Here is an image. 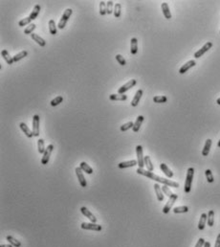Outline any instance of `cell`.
Masks as SVG:
<instances>
[{
    "mask_svg": "<svg viewBox=\"0 0 220 247\" xmlns=\"http://www.w3.org/2000/svg\"><path fill=\"white\" fill-rule=\"evenodd\" d=\"M136 172L138 175H144V176H146L148 177L149 179H152V180H154L158 183H162L164 185H167L168 187H173V188H178L179 187V184L175 181H171L170 179H167V178H163V177H160L156 175H154L152 172H149V171H145L144 169H140L138 168Z\"/></svg>",
    "mask_w": 220,
    "mask_h": 247,
    "instance_id": "6da1fadb",
    "label": "cell"
},
{
    "mask_svg": "<svg viewBox=\"0 0 220 247\" xmlns=\"http://www.w3.org/2000/svg\"><path fill=\"white\" fill-rule=\"evenodd\" d=\"M193 175H194V169L193 168H189L188 172H187V177H186V181H185V188H184L185 193L188 194L190 192Z\"/></svg>",
    "mask_w": 220,
    "mask_h": 247,
    "instance_id": "7a4b0ae2",
    "label": "cell"
},
{
    "mask_svg": "<svg viewBox=\"0 0 220 247\" xmlns=\"http://www.w3.org/2000/svg\"><path fill=\"white\" fill-rule=\"evenodd\" d=\"M73 13V11L72 9H66L64 11V13L62 14V16H61V18H60V21H59V23L58 25V28H59V29H64V27L67 23V21H68V19L70 18V16Z\"/></svg>",
    "mask_w": 220,
    "mask_h": 247,
    "instance_id": "3957f363",
    "label": "cell"
},
{
    "mask_svg": "<svg viewBox=\"0 0 220 247\" xmlns=\"http://www.w3.org/2000/svg\"><path fill=\"white\" fill-rule=\"evenodd\" d=\"M53 150H54V146L52 144L47 146V148H46V149H45L43 156L41 158V164L42 165H47L48 164V162L50 160V156H51V154H52Z\"/></svg>",
    "mask_w": 220,
    "mask_h": 247,
    "instance_id": "277c9868",
    "label": "cell"
},
{
    "mask_svg": "<svg viewBox=\"0 0 220 247\" xmlns=\"http://www.w3.org/2000/svg\"><path fill=\"white\" fill-rule=\"evenodd\" d=\"M81 229L83 230H91V231H101V229H103V227H101V225H99V224L97 223H87V222H82L81 223Z\"/></svg>",
    "mask_w": 220,
    "mask_h": 247,
    "instance_id": "5b68a950",
    "label": "cell"
},
{
    "mask_svg": "<svg viewBox=\"0 0 220 247\" xmlns=\"http://www.w3.org/2000/svg\"><path fill=\"white\" fill-rule=\"evenodd\" d=\"M136 154H137V162H138L139 168L140 169H144V166H145L144 158L145 157L143 156V147L142 146H137L136 147Z\"/></svg>",
    "mask_w": 220,
    "mask_h": 247,
    "instance_id": "8992f818",
    "label": "cell"
},
{
    "mask_svg": "<svg viewBox=\"0 0 220 247\" xmlns=\"http://www.w3.org/2000/svg\"><path fill=\"white\" fill-rule=\"evenodd\" d=\"M177 198H178V195L175 194H173L171 196L170 199H168V201L167 202V204L163 208V213H164V214H167V213L171 210V207L173 206L174 203H175V201L177 200Z\"/></svg>",
    "mask_w": 220,
    "mask_h": 247,
    "instance_id": "52a82bcc",
    "label": "cell"
},
{
    "mask_svg": "<svg viewBox=\"0 0 220 247\" xmlns=\"http://www.w3.org/2000/svg\"><path fill=\"white\" fill-rule=\"evenodd\" d=\"M136 83H137L136 80H130L129 82H127L126 85H122L119 89H118V94H125L127 90H129L130 88L136 85Z\"/></svg>",
    "mask_w": 220,
    "mask_h": 247,
    "instance_id": "ba28073f",
    "label": "cell"
},
{
    "mask_svg": "<svg viewBox=\"0 0 220 247\" xmlns=\"http://www.w3.org/2000/svg\"><path fill=\"white\" fill-rule=\"evenodd\" d=\"M75 172H76V175H77V177L78 179V182H80L81 186L85 188L87 186V182L85 180V177H84V175H83V172H82L81 169L80 167H77L75 169Z\"/></svg>",
    "mask_w": 220,
    "mask_h": 247,
    "instance_id": "9c48e42d",
    "label": "cell"
},
{
    "mask_svg": "<svg viewBox=\"0 0 220 247\" xmlns=\"http://www.w3.org/2000/svg\"><path fill=\"white\" fill-rule=\"evenodd\" d=\"M212 47V43L210 42V41L207 42V43L205 44V45L203 46L200 50H198V51L194 53V58H195V59H199V58L202 57V56L204 55L206 52H208L209 50H210Z\"/></svg>",
    "mask_w": 220,
    "mask_h": 247,
    "instance_id": "30bf717a",
    "label": "cell"
},
{
    "mask_svg": "<svg viewBox=\"0 0 220 247\" xmlns=\"http://www.w3.org/2000/svg\"><path fill=\"white\" fill-rule=\"evenodd\" d=\"M33 136H39V116L33 115Z\"/></svg>",
    "mask_w": 220,
    "mask_h": 247,
    "instance_id": "8fae6325",
    "label": "cell"
},
{
    "mask_svg": "<svg viewBox=\"0 0 220 247\" xmlns=\"http://www.w3.org/2000/svg\"><path fill=\"white\" fill-rule=\"evenodd\" d=\"M81 214L85 217H87L88 220L91 221V222H93V223H96L97 222V217H96L91 212H90L86 207H81Z\"/></svg>",
    "mask_w": 220,
    "mask_h": 247,
    "instance_id": "7c38bea8",
    "label": "cell"
},
{
    "mask_svg": "<svg viewBox=\"0 0 220 247\" xmlns=\"http://www.w3.org/2000/svg\"><path fill=\"white\" fill-rule=\"evenodd\" d=\"M195 64H196V63H195V60H193V59H191V60H189L188 63H186L181 68L179 69V73L180 74H185L186 72H187L188 70H190L191 67H193V66H195Z\"/></svg>",
    "mask_w": 220,
    "mask_h": 247,
    "instance_id": "4fadbf2b",
    "label": "cell"
},
{
    "mask_svg": "<svg viewBox=\"0 0 220 247\" xmlns=\"http://www.w3.org/2000/svg\"><path fill=\"white\" fill-rule=\"evenodd\" d=\"M142 96H143V90H142V89H139V90H137L136 93H135L134 98L131 101V105L132 106H137L141 98H142Z\"/></svg>",
    "mask_w": 220,
    "mask_h": 247,
    "instance_id": "5bb4252c",
    "label": "cell"
},
{
    "mask_svg": "<svg viewBox=\"0 0 220 247\" xmlns=\"http://www.w3.org/2000/svg\"><path fill=\"white\" fill-rule=\"evenodd\" d=\"M138 165V162L136 160H130V161H126V162H121L118 167L120 169H126V168H130V167H134Z\"/></svg>",
    "mask_w": 220,
    "mask_h": 247,
    "instance_id": "9a60e30c",
    "label": "cell"
},
{
    "mask_svg": "<svg viewBox=\"0 0 220 247\" xmlns=\"http://www.w3.org/2000/svg\"><path fill=\"white\" fill-rule=\"evenodd\" d=\"M161 7H162V12H163L164 15H165V18L167 19H171V13L170 11V7H168L167 3H166V2L162 3Z\"/></svg>",
    "mask_w": 220,
    "mask_h": 247,
    "instance_id": "2e32d148",
    "label": "cell"
},
{
    "mask_svg": "<svg viewBox=\"0 0 220 247\" xmlns=\"http://www.w3.org/2000/svg\"><path fill=\"white\" fill-rule=\"evenodd\" d=\"M19 127H20V128H21V130L25 133V135H26L28 138H32V137L33 136V131L30 130L29 127H28V126L26 125L25 123H20Z\"/></svg>",
    "mask_w": 220,
    "mask_h": 247,
    "instance_id": "e0dca14e",
    "label": "cell"
},
{
    "mask_svg": "<svg viewBox=\"0 0 220 247\" xmlns=\"http://www.w3.org/2000/svg\"><path fill=\"white\" fill-rule=\"evenodd\" d=\"M143 122H144V116H142V115L138 116V117H137V119H136V122L134 123V126H133L132 130H133L134 132L139 131V130H140L141 126H142Z\"/></svg>",
    "mask_w": 220,
    "mask_h": 247,
    "instance_id": "ac0fdd59",
    "label": "cell"
},
{
    "mask_svg": "<svg viewBox=\"0 0 220 247\" xmlns=\"http://www.w3.org/2000/svg\"><path fill=\"white\" fill-rule=\"evenodd\" d=\"M212 140L211 139H207L206 140V143H205V146H204V149H202V155L203 156H208L209 153H210V149H211V147H212Z\"/></svg>",
    "mask_w": 220,
    "mask_h": 247,
    "instance_id": "d6986e66",
    "label": "cell"
},
{
    "mask_svg": "<svg viewBox=\"0 0 220 247\" xmlns=\"http://www.w3.org/2000/svg\"><path fill=\"white\" fill-rule=\"evenodd\" d=\"M130 52L132 55H136L138 52V41L136 37L131 38L130 40Z\"/></svg>",
    "mask_w": 220,
    "mask_h": 247,
    "instance_id": "ffe728a7",
    "label": "cell"
},
{
    "mask_svg": "<svg viewBox=\"0 0 220 247\" xmlns=\"http://www.w3.org/2000/svg\"><path fill=\"white\" fill-rule=\"evenodd\" d=\"M31 37H32V38L33 39V40H35L39 46H41V47H44L45 45H46V41L44 40V39L42 38V37H39L38 35H37V34H32L31 35Z\"/></svg>",
    "mask_w": 220,
    "mask_h": 247,
    "instance_id": "44dd1931",
    "label": "cell"
},
{
    "mask_svg": "<svg viewBox=\"0 0 220 247\" xmlns=\"http://www.w3.org/2000/svg\"><path fill=\"white\" fill-rule=\"evenodd\" d=\"M160 169L162 170V172L165 173V175L168 177V178H171L173 176V172L170 170V168H168L165 163H162L160 164Z\"/></svg>",
    "mask_w": 220,
    "mask_h": 247,
    "instance_id": "7402d4cb",
    "label": "cell"
},
{
    "mask_svg": "<svg viewBox=\"0 0 220 247\" xmlns=\"http://www.w3.org/2000/svg\"><path fill=\"white\" fill-rule=\"evenodd\" d=\"M154 190H155V193H156V195H157V199L159 201H163L164 200L163 191H162V188L160 187V185L158 183L154 184Z\"/></svg>",
    "mask_w": 220,
    "mask_h": 247,
    "instance_id": "603a6c76",
    "label": "cell"
},
{
    "mask_svg": "<svg viewBox=\"0 0 220 247\" xmlns=\"http://www.w3.org/2000/svg\"><path fill=\"white\" fill-rule=\"evenodd\" d=\"M1 55H2L3 59H5V61H6V63H7L8 64H13V63H14L13 57H11L10 54H9V52L7 51V50H2Z\"/></svg>",
    "mask_w": 220,
    "mask_h": 247,
    "instance_id": "cb8c5ba5",
    "label": "cell"
},
{
    "mask_svg": "<svg viewBox=\"0 0 220 247\" xmlns=\"http://www.w3.org/2000/svg\"><path fill=\"white\" fill-rule=\"evenodd\" d=\"M80 168L81 169L82 172H85L87 175H92L93 173V169L87 164L86 162H81L80 164Z\"/></svg>",
    "mask_w": 220,
    "mask_h": 247,
    "instance_id": "d4e9b609",
    "label": "cell"
},
{
    "mask_svg": "<svg viewBox=\"0 0 220 247\" xmlns=\"http://www.w3.org/2000/svg\"><path fill=\"white\" fill-rule=\"evenodd\" d=\"M207 220H208V215H206V214H202L201 217H200L199 223H198V229L200 230V231H202V230H204L205 225H206V222H207Z\"/></svg>",
    "mask_w": 220,
    "mask_h": 247,
    "instance_id": "484cf974",
    "label": "cell"
},
{
    "mask_svg": "<svg viewBox=\"0 0 220 247\" xmlns=\"http://www.w3.org/2000/svg\"><path fill=\"white\" fill-rule=\"evenodd\" d=\"M39 12H40V6H39V5H36V6L33 7V11H32V13L30 14L29 18H30L32 20H35V19L37 18V15L39 14Z\"/></svg>",
    "mask_w": 220,
    "mask_h": 247,
    "instance_id": "4316f807",
    "label": "cell"
},
{
    "mask_svg": "<svg viewBox=\"0 0 220 247\" xmlns=\"http://www.w3.org/2000/svg\"><path fill=\"white\" fill-rule=\"evenodd\" d=\"M109 99L111 101H126L127 97L125 94H111L109 96Z\"/></svg>",
    "mask_w": 220,
    "mask_h": 247,
    "instance_id": "83f0119b",
    "label": "cell"
},
{
    "mask_svg": "<svg viewBox=\"0 0 220 247\" xmlns=\"http://www.w3.org/2000/svg\"><path fill=\"white\" fill-rule=\"evenodd\" d=\"M144 161H145V166L146 167V169H148V171L152 172V171L154 170L153 164H152V162H151V160H150V157H149L148 155L145 156Z\"/></svg>",
    "mask_w": 220,
    "mask_h": 247,
    "instance_id": "f1b7e54d",
    "label": "cell"
},
{
    "mask_svg": "<svg viewBox=\"0 0 220 247\" xmlns=\"http://www.w3.org/2000/svg\"><path fill=\"white\" fill-rule=\"evenodd\" d=\"M49 31L51 33V35H57L58 30H57V25H56V22L54 19L49 20Z\"/></svg>",
    "mask_w": 220,
    "mask_h": 247,
    "instance_id": "f546056e",
    "label": "cell"
},
{
    "mask_svg": "<svg viewBox=\"0 0 220 247\" xmlns=\"http://www.w3.org/2000/svg\"><path fill=\"white\" fill-rule=\"evenodd\" d=\"M6 239L8 240V242L10 244H12L14 247H20L21 246V242L19 240H18L16 239H14V237H12V236H8V237L6 238Z\"/></svg>",
    "mask_w": 220,
    "mask_h": 247,
    "instance_id": "4dcf8cb0",
    "label": "cell"
},
{
    "mask_svg": "<svg viewBox=\"0 0 220 247\" xmlns=\"http://www.w3.org/2000/svg\"><path fill=\"white\" fill-rule=\"evenodd\" d=\"M45 149H46V148H45L44 140L43 139H38L37 140V150H38V152L40 154H43Z\"/></svg>",
    "mask_w": 220,
    "mask_h": 247,
    "instance_id": "1f68e13d",
    "label": "cell"
},
{
    "mask_svg": "<svg viewBox=\"0 0 220 247\" xmlns=\"http://www.w3.org/2000/svg\"><path fill=\"white\" fill-rule=\"evenodd\" d=\"M207 222H208V225L210 227H212L213 224H214V212L212 210H211L210 212L208 213V220H207Z\"/></svg>",
    "mask_w": 220,
    "mask_h": 247,
    "instance_id": "d6a6232c",
    "label": "cell"
},
{
    "mask_svg": "<svg viewBox=\"0 0 220 247\" xmlns=\"http://www.w3.org/2000/svg\"><path fill=\"white\" fill-rule=\"evenodd\" d=\"M189 211V207L187 206H180V207H175L173 209L174 214H184V213H187Z\"/></svg>",
    "mask_w": 220,
    "mask_h": 247,
    "instance_id": "836d02e7",
    "label": "cell"
},
{
    "mask_svg": "<svg viewBox=\"0 0 220 247\" xmlns=\"http://www.w3.org/2000/svg\"><path fill=\"white\" fill-rule=\"evenodd\" d=\"M113 14H114V16H115V18H117L121 16V14H122V5L120 3L115 4Z\"/></svg>",
    "mask_w": 220,
    "mask_h": 247,
    "instance_id": "e575fe53",
    "label": "cell"
},
{
    "mask_svg": "<svg viewBox=\"0 0 220 247\" xmlns=\"http://www.w3.org/2000/svg\"><path fill=\"white\" fill-rule=\"evenodd\" d=\"M27 55H28L27 51H21L20 53L14 55V57H13L14 61H19L20 59H24L25 57H27Z\"/></svg>",
    "mask_w": 220,
    "mask_h": 247,
    "instance_id": "d590c367",
    "label": "cell"
},
{
    "mask_svg": "<svg viewBox=\"0 0 220 247\" xmlns=\"http://www.w3.org/2000/svg\"><path fill=\"white\" fill-rule=\"evenodd\" d=\"M133 126H134V123L133 122H127L126 123H123V126H121V131L125 132L128 130H130V128H133Z\"/></svg>",
    "mask_w": 220,
    "mask_h": 247,
    "instance_id": "8d00e7d4",
    "label": "cell"
},
{
    "mask_svg": "<svg viewBox=\"0 0 220 247\" xmlns=\"http://www.w3.org/2000/svg\"><path fill=\"white\" fill-rule=\"evenodd\" d=\"M167 101V98L166 96H155L153 98V102L157 104H164Z\"/></svg>",
    "mask_w": 220,
    "mask_h": 247,
    "instance_id": "74e56055",
    "label": "cell"
},
{
    "mask_svg": "<svg viewBox=\"0 0 220 247\" xmlns=\"http://www.w3.org/2000/svg\"><path fill=\"white\" fill-rule=\"evenodd\" d=\"M62 101H63L62 96H58V97H56L55 99H53L52 101H51V105H52V106H57L60 103H62Z\"/></svg>",
    "mask_w": 220,
    "mask_h": 247,
    "instance_id": "f35d334b",
    "label": "cell"
},
{
    "mask_svg": "<svg viewBox=\"0 0 220 247\" xmlns=\"http://www.w3.org/2000/svg\"><path fill=\"white\" fill-rule=\"evenodd\" d=\"M107 14V10H106V4L104 1H100V15H104Z\"/></svg>",
    "mask_w": 220,
    "mask_h": 247,
    "instance_id": "ab89813d",
    "label": "cell"
},
{
    "mask_svg": "<svg viewBox=\"0 0 220 247\" xmlns=\"http://www.w3.org/2000/svg\"><path fill=\"white\" fill-rule=\"evenodd\" d=\"M35 29H36V24L35 23H32V24H30L24 30V34H25V35H32Z\"/></svg>",
    "mask_w": 220,
    "mask_h": 247,
    "instance_id": "60d3db41",
    "label": "cell"
},
{
    "mask_svg": "<svg viewBox=\"0 0 220 247\" xmlns=\"http://www.w3.org/2000/svg\"><path fill=\"white\" fill-rule=\"evenodd\" d=\"M31 21H32V19L29 18V16H28V18H23V19H21V20L18 22V26H20V27H24V26H26V25H30Z\"/></svg>",
    "mask_w": 220,
    "mask_h": 247,
    "instance_id": "b9f144b4",
    "label": "cell"
},
{
    "mask_svg": "<svg viewBox=\"0 0 220 247\" xmlns=\"http://www.w3.org/2000/svg\"><path fill=\"white\" fill-rule=\"evenodd\" d=\"M205 175H206V177H207V180L209 183H212L214 181L213 179V175L212 173V171L211 170H206L205 171Z\"/></svg>",
    "mask_w": 220,
    "mask_h": 247,
    "instance_id": "7bdbcfd3",
    "label": "cell"
},
{
    "mask_svg": "<svg viewBox=\"0 0 220 247\" xmlns=\"http://www.w3.org/2000/svg\"><path fill=\"white\" fill-rule=\"evenodd\" d=\"M162 191H163L164 194L168 196V197H171V196L173 194V193L170 190V188H168V186H167V185H163V186H162Z\"/></svg>",
    "mask_w": 220,
    "mask_h": 247,
    "instance_id": "ee69618b",
    "label": "cell"
},
{
    "mask_svg": "<svg viewBox=\"0 0 220 247\" xmlns=\"http://www.w3.org/2000/svg\"><path fill=\"white\" fill-rule=\"evenodd\" d=\"M113 7H115V6H114V3H113V1H108V2L106 3V10H107V14H110L113 13V11H114Z\"/></svg>",
    "mask_w": 220,
    "mask_h": 247,
    "instance_id": "f6af8a7d",
    "label": "cell"
},
{
    "mask_svg": "<svg viewBox=\"0 0 220 247\" xmlns=\"http://www.w3.org/2000/svg\"><path fill=\"white\" fill-rule=\"evenodd\" d=\"M116 60L118 61V63H119V64H121V65H123V66H125V65L126 64V59H123V57L122 55H120V54L116 55Z\"/></svg>",
    "mask_w": 220,
    "mask_h": 247,
    "instance_id": "bcb514c9",
    "label": "cell"
},
{
    "mask_svg": "<svg viewBox=\"0 0 220 247\" xmlns=\"http://www.w3.org/2000/svg\"><path fill=\"white\" fill-rule=\"evenodd\" d=\"M205 242H206L205 239H202V238H200V239H198V241H197V243L195 244L194 247H204Z\"/></svg>",
    "mask_w": 220,
    "mask_h": 247,
    "instance_id": "7dc6e473",
    "label": "cell"
},
{
    "mask_svg": "<svg viewBox=\"0 0 220 247\" xmlns=\"http://www.w3.org/2000/svg\"><path fill=\"white\" fill-rule=\"evenodd\" d=\"M214 247H220V234L217 236L216 240H215V245H214Z\"/></svg>",
    "mask_w": 220,
    "mask_h": 247,
    "instance_id": "c3c4849f",
    "label": "cell"
},
{
    "mask_svg": "<svg viewBox=\"0 0 220 247\" xmlns=\"http://www.w3.org/2000/svg\"><path fill=\"white\" fill-rule=\"evenodd\" d=\"M0 247H14L12 244H2Z\"/></svg>",
    "mask_w": 220,
    "mask_h": 247,
    "instance_id": "681fc988",
    "label": "cell"
},
{
    "mask_svg": "<svg viewBox=\"0 0 220 247\" xmlns=\"http://www.w3.org/2000/svg\"><path fill=\"white\" fill-rule=\"evenodd\" d=\"M204 247H211V243L209 242V241H206L205 244H204Z\"/></svg>",
    "mask_w": 220,
    "mask_h": 247,
    "instance_id": "f907efd6",
    "label": "cell"
},
{
    "mask_svg": "<svg viewBox=\"0 0 220 247\" xmlns=\"http://www.w3.org/2000/svg\"><path fill=\"white\" fill-rule=\"evenodd\" d=\"M216 103H217V104H219V105H220V98H218V99L216 100Z\"/></svg>",
    "mask_w": 220,
    "mask_h": 247,
    "instance_id": "816d5d0a",
    "label": "cell"
},
{
    "mask_svg": "<svg viewBox=\"0 0 220 247\" xmlns=\"http://www.w3.org/2000/svg\"><path fill=\"white\" fill-rule=\"evenodd\" d=\"M217 147H218V148H220V140H219L218 143H217Z\"/></svg>",
    "mask_w": 220,
    "mask_h": 247,
    "instance_id": "f5cc1de1",
    "label": "cell"
}]
</instances>
